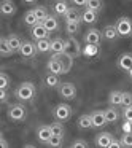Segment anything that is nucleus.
<instances>
[{"label":"nucleus","mask_w":132,"mask_h":148,"mask_svg":"<svg viewBox=\"0 0 132 148\" xmlns=\"http://www.w3.org/2000/svg\"><path fill=\"white\" fill-rule=\"evenodd\" d=\"M14 96H16V99L23 100V102L32 100L34 96H35V86H34V83H30V81L21 83L19 86L16 88V91H14Z\"/></svg>","instance_id":"obj_1"},{"label":"nucleus","mask_w":132,"mask_h":148,"mask_svg":"<svg viewBox=\"0 0 132 148\" xmlns=\"http://www.w3.org/2000/svg\"><path fill=\"white\" fill-rule=\"evenodd\" d=\"M119 37H131L132 35V19L127 16H121L115 24Z\"/></svg>","instance_id":"obj_2"},{"label":"nucleus","mask_w":132,"mask_h":148,"mask_svg":"<svg viewBox=\"0 0 132 148\" xmlns=\"http://www.w3.org/2000/svg\"><path fill=\"white\" fill-rule=\"evenodd\" d=\"M26 116H27V110L21 103H13V105L8 107V118L13 119V121H24Z\"/></svg>","instance_id":"obj_3"},{"label":"nucleus","mask_w":132,"mask_h":148,"mask_svg":"<svg viewBox=\"0 0 132 148\" xmlns=\"http://www.w3.org/2000/svg\"><path fill=\"white\" fill-rule=\"evenodd\" d=\"M53 115H54V118L57 119L59 123L62 121H67V119H70L72 116V107L67 105V103H57V105L54 107V110H53Z\"/></svg>","instance_id":"obj_4"},{"label":"nucleus","mask_w":132,"mask_h":148,"mask_svg":"<svg viewBox=\"0 0 132 148\" xmlns=\"http://www.w3.org/2000/svg\"><path fill=\"white\" fill-rule=\"evenodd\" d=\"M65 53L70 54L72 58H78V56L83 53V49H81L80 43H78L73 37H68V38L65 40Z\"/></svg>","instance_id":"obj_5"},{"label":"nucleus","mask_w":132,"mask_h":148,"mask_svg":"<svg viewBox=\"0 0 132 148\" xmlns=\"http://www.w3.org/2000/svg\"><path fill=\"white\" fill-rule=\"evenodd\" d=\"M59 96L65 100H72L77 96V88L73 83H62L59 86Z\"/></svg>","instance_id":"obj_6"},{"label":"nucleus","mask_w":132,"mask_h":148,"mask_svg":"<svg viewBox=\"0 0 132 148\" xmlns=\"http://www.w3.org/2000/svg\"><path fill=\"white\" fill-rule=\"evenodd\" d=\"M102 38H103V35L99 29H89L84 34V43L86 45H99Z\"/></svg>","instance_id":"obj_7"},{"label":"nucleus","mask_w":132,"mask_h":148,"mask_svg":"<svg viewBox=\"0 0 132 148\" xmlns=\"http://www.w3.org/2000/svg\"><path fill=\"white\" fill-rule=\"evenodd\" d=\"M30 35H32V38L35 40V42H40V40H46L49 35V32L45 29V26H43L42 23H38L37 26H34L32 29H30Z\"/></svg>","instance_id":"obj_8"},{"label":"nucleus","mask_w":132,"mask_h":148,"mask_svg":"<svg viewBox=\"0 0 132 148\" xmlns=\"http://www.w3.org/2000/svg\"><path fill=\"white\" fill-rule=\"evenodd\" d=\"M37 53H38V51H37V45H35V43L29 42V40L23 42V46H21V49H19V54L23 56V58L30 59V58H34Z\"/></svg>","instance_id":"obj_9"},{"label":"nucleus","mask_w":132,"mask_h":148,"mask_svg":"<svg viewBox=\"0 0 132 148\" xmlns=\"http://www.w3.org/2000/svg\"><path fill=\"white\" fill-rule=\"evenodd\" d=\"M113 142V135L110 134V132H100V134L96 135V140H94V143H96L97 148H108V145Z\"/></svg>","instance_id":"obj_10"},{"label":"nucleus","mask_w":132,"mask_h":148,"mask_svg":"<svg viewBox=\"0 0 132 148\" xmlns=\"http://www.w3.org/2000/svg\"><path fill=\"white\" fill-rule=\"evenodd\" d=\"M91 119H92V127H103L105 124H108L105 119V113H103V110H94L92 113H91Z\"/></svg>","instance_id":"obj_11"},{"label":"nucleus","mask_w":132,"mask_h":148,"mask_svg":"<svg viewBox=\"0 0 132 148\" xmlns=\"http://www.w3.org/2000/svg\"><path fill=\"white\" fill-rule=\"evenodd\" d=\"M46 67H48V72L49 73H54V75H61L64 73V67H62V62L59 61L56 56H53L51 59L48 61V64H46Z\"/></svg>","instance_id":"obj_12"},{"label":"nucleus","mask_w":132,"mask_h":148,"mask_svg":"<svg viewBox=\"0 0 132 148\" xmlns=\"http://www.w3.org/2000/svg\"><path fill=\"white\" fill-rule=\"evenodd\" d=\"M51 53L53 56H59L65 53V40H62L61 37H56L51 40Z\"/></svg>","instance_id":"obj_13"},{"label":"nucleus","mask_w":132,"mask_h":148,"mask_svg":"<svg viewBox=\"0 0 132 148\" xmlns=\"http://www.w3.org/2000/svg\"><path fill=\"white\" fill-rule=\"evenodd\" d=\"M51 137H53V132H51V127H49V126L43 124V126H40V127L37 129V138H38L42 143L46 145Z\"/></svg>","instance_id":"obj_14"},{"label":"nucleus","mask_w":132,"mask_h":148,"mask_svg":"<svg viewBox=\"0 0 132 148\" xmlns=\"http://www.w3.org/2000/svg\"><path fill=\"white\" fill-rule=\"evenodd\" d=\"M118 67L121 69V70H126V72H131L132 70V54H131V53H124V54L119 56Z\"/></svg>","instance_id":"obj_15"},{"label":"nucleus","mask_w":132,"mask_h":148,"mask_svg":"<svg viewBox=\"0 0 132 148\" xmlns=\"http://www.w3.org/2000/svg\"><path fill=\"white\" fill-rule=\"evenodd\" d=\"M0 13L3 14V16H11V14L16 13V5L11 0H3L0 3Z\"/></svg>","instance_id":"obj_16"},{"label":"nucleus","mask_w":132,"mask_h":148,"mask_svg":"<svg viewBox=\"0 0 132 148\" xmlns=\"http://www.w3.org/2000/svg\"><path fill=\"white\" fill-rule=\"evenodd\" d=\"M53 13L56 14V16H65V14L68 13V10H70V8H68V3L67 2H54V3H53Z\"/></svg>","instance_id":"obj_17"},{"label":"nucleus","mask_w":132,"mask_h":148,"mask_svg":"<svg viewBox=\"0 0 132 148\" xmlns=\"http://www.w3.org/2000/svg\"><path fill=\"white\" fill-rule=\"evenodd\" d=\"M42 24L45 26V29L48 30V32H56V30H59V21L54 14H49Z\"/></svg>","instance_id":"obj_18"},{"label":"nucleus","mask_w":132,"mask_h":148,"mask_svg":"<svg viewBox=\"0 0 132 148\" xmlns=\"http://www.w3.org/2000/svg\"><path fill=\"white\" fill-rule=\"evenodd\" d=\"M56 58L59 59V61L62 62V67H64V73H68L72 69V65H73V58H72L70 54H67V53H64V54H59L56 56Z\"/></svg>","instance_id":"obj_19"},{"label":"nucleus","mask_w":132,"mask_h":148,"mask_svg":"<svg viewBox=\"0 0 132 148\" xmlns=\"http://www.w3.org/2000/svg\"><path fill=\"white\" fill-rule=\"evenodd\" d=\"M102 35H103V38L108 40V42H115V40L119 37L115 26H105V29L102 30Z\"/></svg>","instance_id":"obj_20"},{"label":"nucleus","mask_w":132,"mask_h":148,"mask_svg":"<svg viewBox=\"0 0 132 148\" xmlns=\"http://www.w3.org/2000/svg\"><path fill=\"white\" fill-rule=\"evenodd\" d=\"M103 113H105L107 123H116L119 119V112L116 107H108V108L103 110Z\"/></svg>","instance_id":"obj_21"},{"label":"nucleus","mask_w":132,"mask_h":148,"mask_svg":"<svg viewBox=\"0 0 132 148\" xmlns=\"http://www.w3.org/2000/svg\"><path fill=\"white\" fill-rule=\"evenodd\" d=\"M64 18H65V23H77V24L83 23V21H81V13L77 10V8H70L68 13L65 14Z\"/></svg>","instance_id":"obj_22"},{"label":"nucleus","mask_w":132,"mask_h":148,"mask_svg":"<svg viewBox=\"0 0 132 148\" xmlns=\"http://www.w3.org/2000/svg\"><path fill=\"white\" fill-rule=\"evenodd\" d=\"M7 42H8V45H10V48H11V51H13V53L19 51L21 46H23V42H21V38H19L18 35H14V34H11V35L7 37Z\"/></svg>","instance_id":"obj_23"},{"label":"nucleus","mask_w":132,"mask_h":148,"mask_svg":"<svg viewBox=\"0 0 132 148\" xmlns=\"http://www.w3.org/2000/svg\"><path fill=\"white\" fill-rule=\"evenodd\" d=\"M122 102V92L121 91H111L108 94V103L110 107H118Z\"/></svg>","instance_id":"obj_24"},{"label":"nucleus","mask_w":132,"mask_h":148,"mask_svg":"<svg viewBox=\"0 0 132 148\" xmlns=\"http://www.w3.org/2000/svg\"><path fill=\"white\" fill-rule=\"evenodd\" d=\"M81 21L83 23H86V24H94V23H97V13L96 11H92V10H84L83 13H81Z\"/></svg>","instance_id":"obj_25"},{"label":"nucleus","mask_w":132,"mask_h":148,"mask_svg":"<svg viewBox=\"0 0 132 148\" xmlns=\"http://www.w3.org/2000/svg\"><path fill=\"white\" fill-rule=\"evenodd\" d=\"M45 84L48 88H56V86H61V81H59V75L54 73H46L45 75Z\"/></svg>","instance_id":"obj_26"},{"label":"nucleus","mask_w":132,"mask_h":148,"mask_svg":"<svg viewBox=\"0 0 132 148\" xmlns=\"http://www.w3.org/2000/svg\"><path fill=\"white\" fill-rule=\"evenodd\" d=\"M32 10H34V13H35L37 21H38V23H43V21H45L46 18L49 16L48 11H46V8L43 7V5H37V7H35V8H32Z\"/></svg>","instance_id":"obj_27"},{"label":"nucleus","mask_w":132,"mask_h":148,"mask_svg":"<svg viewBox=\"0 0 132 148\" xmlns=\"http://www.w3.org/2000/svg\"><path fill=\"white\" fill-rule=\"evenodd\" d=\"M24 23H26V26H30V29H32L34 26H37V24H38L37 16H35V13H34V10L26 11V14H24Z\"/></svg>","instance_id":"obj_28"},{"label":"nucleus","mask_w":132,"mask_h":148,"mask_svg":"<svg viewBox=\"0 0 132 148\" xmlns=\"http://www.w3.org/2000/svg\"><path fill=\"white\" fill-rule=\"evenodd\" d=\"M78 127H80V129L92 127V119H91V115H81L80 118H78Z\"/></svg>","instance_id":"obj_29"},{"label":"nucleus","mask_w":132,"mask_h":148,"mask_svg":"<svg viewBox=\"0 0 132 148\" xmlns=\"http://www.w3.org/2000/svg\"><path fill=\"white\" fill-rule=\"evenodd\" d=\"M35 45H37V51H38V53H48V51H51V40H49V38L35 42Z\"/></svg>","instance_id":"obj_30"},{"label":"nucleus","mask_w":132,"mask_h":148,"mask_svg":"<svg viewBox=\"0 0 132 148\" xmlns=\"http://www.w3.org/2000/svg\"><path fill=\"white\" fill-rule=\"evenodd\" d=\"M0 54L2 56H11L13 54V51H11L10 45H8V42H7V37H2V38H0Z\"/></svg>","instance_id":"obj_31"},{"label":"nucleus","mask_w":132,"mask_h":148,"mask_svg":"<svg viewBox=\"0 0 132 148\" xmlns=\"http://www.w3.org/2000/svg\"><path fill=\"white\" fill-rule=\"evenodd\" d=\"M78 30H80V24H77V23H65V32L68 34V37H73Z\"/></svg>","instance_id":"obj_32"},{"label":"nucleus","mask_w":132,"mask_h":148,"mask_svg":"<svg viewBox=\"0 0 132 148\" xmlns=\"http://www.w3.org/2000/svg\"><path fill=\"white\" fill-rule=\"evenodd\" d=\"M49 127H51V132H53V135H57V137H62V135H64V126L61 124V123H53L51 126H49Z\"/></svg>","instance_id":"obj_33"},{"label":"nucleus","mask_w":132,"mask_h":148,"mask_svg":"<svg viewBox=\"0 0 132 148\" xmlns=\"http://www.w3.org/2000/svg\"><path fill=\"white\" fill-rule=\"evenodd\" d=\"M88 10H92V11H100L103 8V3L102 2H100V0H89V2H88Z\"/></svg>","instance_id":"obj_34"},{"label":"nucleus","mask_w":132,"mask_h":148,"mask_svg":"<svg viewBox=\"0 0 132 148\" xmlns=\"http://www.w3.org/2000/svg\"><path fill=\"white\" fill-rule=\"evenodd\" d=\"M49 148H61L62 147V137H57V135H53L51 138H49V142L48 143Z\"/></svg>","instance_id":"obj_35"},{"label":"nucleus","mask_w":132,"mask_h":148,"mask_svg":"<svg viewBox=\"0 0 132 148\" xmlns=\"http://www.w3.org/2000/svg\"><path fill=\"white\" fill-rule=\"evenodd\" d=\"M97 53H99V48H97V45H86L83 49V54L84 56H96Z\"/></svg>","instance_id":"obj_36"},{"label":"nucleus","mask_w":132,"mask_h":148,"mask_svg":"<svg viewBox=\"0 0 132 148\" xmlns=\"http://www.w3.org/2000/svg\"><path fill=\"white\" fill-rule=\"evenodd\" d=\"M119 142H121L122 148H132V134H122Z\"/></svg>","instance_id":"obj_37"},{"label":"nucleus","mask_w":132,"mask_h":148,"mask_svg":"<svg viewBox=\"0 0 132 148\" xmlns=\"http://www.w3.org/2000/svg\"><path fill=\"white\" fill-rule=\"evenodd\" d=\"M121 105L124 107V108L132 107V92H122V102H121Z\"/></svg>","instance_id":"obj_38"},{"label":"nucleus","mask_w":132,"mask_h":148,"mask_svg":"<svg viewBox=\"0 0 132 148\" xmlns=\"http://www.w3.org/2000/svg\"><path fill=\"white\" fill-rule=\"evenodd\" d=\"M10 84V78L7 73H0V89H7Z\"/></svg>","instance_id":"obj_39"},{"label":"nucleus","mask_w":132,"mask_h":148,"mask_svg":"<svg viewBox=\"0 0 132 148\" xmlns=\"http://www.w3.org/2000/svg\"><path fill=\"white\" fill-rule=\"evenodd\" d=\"M70 148H88V143L84 140H81V138H78V140H75L73 143H72Z\"/></svg>","instance_id":"obj_40"},{"label":"nucleus","mask_w":132,"mask_h":148,"mask_svg":"<svg viewBox=\"0 0 132 148\" xmlns=\"http://www.w3.org/2000/svg\"><path fill=\"white\" fill-rule=\"evenodd\" d=\"M122 118H124L126 121H132V107L122 110Z\"/></svg>","instance_id":"obj_41"},{"label":"nucleus","mask_w":132,"mask_h":148,"mask_svg":"<svg viewBox=\"0 0 132 148\" xmlns=\"http://www.w3.org/2000/svg\"><path fill=\"white\" fill-rule=\"evenodd\" d=\"M122 131H124V134H132V121H126L122 124Z\"/></svg>","instance_id":"obj_42"},{"label":"nucleus","mask_w":132,"mask_h":148,"mask_svg":"<svg viewBox=\"0 0 132 148\" xmlns=\"http://www.w3.org/2000/svg\"><path fill=\"white\" fill-rule=\"evenodd\" d=\"M7 100H8V92H7V89H0V102L5 103Z\"/></svg>","instance_id":"obj_43"},{"label":"nucleus","mask_w":132,"mask_h":148,"mask_svg":"<svg viewBox=\"0 0 132 148\" xmlns=\"http://www.w3.org/2000/svg\"><path fill=\"white\" fill-rule=\"evenodd\" d=\"M108 148H122V145H121V142H119V140L113 138V142L108 145Z\"/></svg>","instance_id":"obj_44"},{"label":"nucleus","mask_w":132,"mask_h":148,"mask_svg":"<svg viewBox=\"0 0 132 148\" xmlns=\"http://www.w3.org/2000/svg\"><path fill=\"white\" fill-rule=\"evenodd\" d=\"M77 7H88V2H83V0H75L73 2Z\"/></svg>","instance_id":"obj_45"},{"label":"nucleus","mask_w":132,"mask_h":148,"mask_svg":"<svg viewBox=\"0 0 132 148\" xmlns=\"http://www.w3.org/2000/svg\"><path fill=\"white\" fill-rule=\"evenodd\" d=\"M0 145H2V148H8V142L5 140V137H0Z\"/></svg>","instance_id":"obj_46"},{"label":"nucleus","mask_w":132,"mask_h":148,"mask_svg":"<svg viewBox=\"0 0 132 148\" xmlns=\"http://www.w3.org/2000/svg\"><path fill=\"white\" fill-rule=\"evenodd\" d=\"M24 148H37V147H34V145L29 143V145H24Z\"/></svg>","instance_id":"obj_47"},{"label":"nucleus","mask_w":132,"mask_h":148,"mask_svg":"<svg viewBox=\"0 0 132 148\" xmlns=\"http://www.w3.org/2000/svg\"><path fill=\"white\" fill-rule=\"evenodd\" d=\"M129 75H131V78H132V70H131V72H129Z\"/></svg>","instance_id":"obj_48"}]
</instances>
